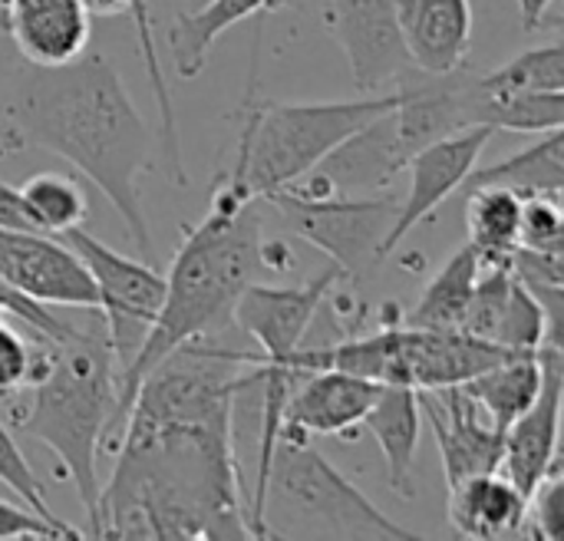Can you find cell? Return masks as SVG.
<instances>
[{"mask_svg":"<svg viewBox=\"0 0 564 541\" xmlns=\"http://www.w3.org/2000/svg\"><path fill=\"white\" fill-rule=\"evenodd\" d=\"M479 185H499L522 198L529 195H562L564 188V129L542 132L539 142L502 159L489 169H473L463 182V195Z\"/></svg>","mask_w":564,"mask_h":541,"instance_id":"obj_21","label":"cell"},{"mask_svg":"<svg viewBox=\"0 0 564 541\" xmlns=\"http://www.w3.org/2000/svg\"><path fill=\"white\" fill-rule=\"evenodd\" d=\"M410 63L423 73H453L473 43L469 0H397Z\"/></svg>","mask_w":564,"mask_h":541,"instance_id":"obj_18","label":"cell"},{"mask_svg":"<svg viewBox=\"0 0 564 541\" xmlns=\"http://www.w3.org/2000/svg\"><path fill=\"white\" fill-rule=\"evenodd\" d=\"M420 539L406 526L387 519L347 476H340L307 436L281 433L261 506L254 539Z\"/></svg>","mask_w":564,"mask_h":541,"instance_id":"obj_5","label":"cell"},{"mask_svg":"<svg viewBox=\"0 0 564 541\" xmlns=\"http://www.w3.org/2000/svg\"><path fill=\"white\" fill-rule=\"evenodd\" d=\"M264 268V238L254 198H248L235 182L215 192L208 215L182 241L165 274V297L159 317L139 347L135 360L116 380V420L112 430H122L129 403L142 377L175 347L202 340L231 321L235 304L248 284H254Z\"/></svg>","mask_w":564,"mask_h":541,"instance_id":"obj_3","label":"cell"},{"mask_svg":"<svg viewBox=\"0 0 564 541\" xmlns=\"http://www.w3.org/2000/svg\"><path fill=\"white\" fill-rule=\"evenodd\" d=\"M0 228H17V231H36L20 192L7 182H0ZM43 235V231H40Z\"/></svg>","mask_w":564,"mask_h":541,"instance_id":"obj_34","label":"cell"},{"mask_svg":"<svg viewBox=\"0 0 564 541\" xmlns=\"http://www.w3.org/2000/svg\"><path fill=\"white\" fill-rule=\"evenodd\" d=\"M17 192H20L36 231H43V235L59 238L69 228H83L89 218V202H86L83 185L63 172L30 175Z\"/></svg>","mask_w":564,"mask_h":541,"instance_id":"obj_26","label":"cell"},{"mask_svg":"<svg viewBox=\"0 0 564 541\" xmlns=\"http://www.w3.org/2000/svg\"><path fill=\"white\" fill-rule=\"evenodd\" d=\"M466 231L482 258V264H506L512 251L519 248L522 231V195L499 188V185H479L466 192Z\"/></svg>","mask_w":564,"mask_h":541,"instance_id":"obj_24","label":"cell"},{"mask_svg":"<svg viewBox=\"0 0 564 541\" xmlns=\"http://www.w3.org/2000/svg\"><path fill=\"white\" fill-rule=\"evenodd\" d=\"M403 172V159L397 149L393 109L370 119L357 132H350L337 149H330L304 178L288 185L304 195H380Z\"/></svg>","mask_w":564,"mask_h":541,"instance_id":"obj_12","label":"cell"},{"mask_svg":"<svg viewBox=\"0 0 564 541\" xmlns=\"http://www.w3.org/2000/svg\"><path fill=\"white\" fill-rule=\"evenodd\" d=\"M59 241L83 261L96 284V311L102 314L119 380V374L135 360L159 317L165 297V274H159L149 261H135L112 251L86 228H69L59 235Z\"/></svg>","mask_w":564,"mask_h":541,"instance_id":"obj_8","label":"cell"},{"mask_svg":"<svg viewBox=\"0 0 564 541\" xmlns=\"http://www.w3.org/2000/svg\"><path fill=\"white\" fill-rule=\"evenodd\" d=\"M116 420V360L106 327L73 331L50 344V364L30 383V403L17 426L40 440L66 466L73 489L86 509L89 535L99 526V446Z\"/></svg>","mask_w":564,"mask_h":541,"instance_id":"obj_4","label":"cell"},{"mask_svg":"<svg viewBox=\"0 0 564 541\" xmlns=\"http://www.w3.org/2000/svg\"><path fill=\"white\" fill-rule=\"evenodd\" d=\"M476 122L509 132H552L564 129V89L558 93H516V96H482L476 86Z\"/></svg>","mask_w":564,"mask_h":541,"instance_id":"obj_27","label":"cell"},{"mask_svg":"<svg viewBox=\"0 0 564 541\" xmlns=\"http://www.w3.org/2000/svg\"><path fill=\"white\" fill-rule=\"evenodd\" d=\"M96 539H251L231 416L126 413Z\"/></svg>","mask_w":564,"mask_h":541,"instance_id":"obj_1","label":"cell"},{"mask_svg":"<svg viewBox=\"0 0 564 541\" xmlns=\"http://www.w3.org/2000/svg\"><path fill=\"white\" fill-rule=\"evenodd\" d=\"M83 7L89 10V17H112L132 7V0H83Z\"/></svg>","mask_w":564,"mask_h":541,"instance_id":"obj_36","label":"cell"},{"mask_svg":"<svg viewBox=\"0 0 564 541\" xmlns=\"http://www.w3.org/2000/svg\"><path fill=\"white\" fill-rule=\"evenodd\" d=\"M393 106L397 89L337 102H268L251 109L228 182L254 202L284 192L350 132Z\"/></svg>","mask_w":564,"mask_h":541,"instance_id":"obj_6","label":"cell"},{"mask_svg":"<svg viewBox=\"0 0 564 541\" xmlns=\"http://www.w3.org/2000/svg\"><path fill=\"white\" fill-rule=\"evenodd\" d=\"M7 122L23 145L46 149L79 169L122 215L142 261H155L139 192V175L152 165V139L106 56L83 53L63 66L23 63L13 73Z\"/></svg>","mask_w":564,"mask_h":541,"instance_id":"obj_2","label":"cell"},{"mask_svg":"<svg viewBox=\"0 0 564 541\" xmlns=\"http://www.w3.org/2000/svg\"><path fill=\"white\" fill-rule=\"evenodd\" d=\"M522 248L564 251V215L558 195H529L522 198Z\"/></svg>","mask_w":564,"mask_h":541,"instance_id":"obj_31","label":"cell"},{"mask_svg":"<svg viewBox=\"0 0 564 541\" xmlns=\"http://www.w3.org/2000/svg\"><path fill=\"white\" fill-rule=\"evenodd\" d=\"M0 539H63V532L36 519L26 506L0 502Z\"/></svg>","mask_w":564,"mask_h":541,"instance_id":"obj_33","label":"cell"},{"mask_svg":"<svg viewBox=\"0 0 564 541\" xmlns=\"http://www.w3.org/2000/svg\"><path fill=\"white\" fill-rule=\"evenodd\" d=\"M525 532L545 541H558L564 532V476L555 466L529 496L525 509Z\"/></svg>","mask_w":564,"mask_h":541,"instance_id":"obj_32","label":"cell"},{"mask_svg":"<svg viewBox=\"0 0 564 541\" xmlns=\"http://www.w3.org/2000/svg\"><path fill=\"white\" fill-rule=\"evenodd\" d=\"M377 380L317 367L304 374V383L294 390L284 403L281 433L288 436H347L354 426H360L370 413V407L380 397Z\"/></svg>","mask_w":564,"mask_h":541,"instance_id":"obj_15","label":"cell"},{"mask_svg":"<svg viewBox=\"0 0 564 541\" xmlns=\"http://www.w3.org/2000/svg\"><path fill=\"white\" fill-rule=\"evenodd\" d=\"M344 281V271L330 264L317 278L294 284V288H271V284H248L235 304L231 321L245 334H251L261 347V370L301 377L297 354L314 324V314L324 307L330 291Z\"/></svg>","mask_w":564,"mask_h":541,"instance_id":"obj_9","label":"cell"},{"mask_svg":"<svg viewBox=\"0 0 564 541\" xmlns=\"http://www.w3.org/2000/svg\"><path fill=\"white\" fill-rule=\"evenodd\" d=\"M423 393L400 383H383L377 403L370 407L364 426L373 433L383 463H387V483L400 499H413V463L423 436Z\"/></svg>","mask_w":564,"mask_h":541,"instance_id":"obj_20","label":"cell"},{"mask_svg":"<svg viewBox=\"0 0 564 541\" xmlns=\"http://www.w3.org/2000/svg\"><path fill=\"white\" fill-rule=\"evenodd\" d=\"M482 271V258L476 255L473 245H463L443 268L440 274L423 288L416 307L406 314V327H433V331H459L466 307L473 301L476 281Z\"/></svg>","mask_w":564,"mask_h":541,"instance_id":"obj_25","label":"cell"},{"mask_svg":"<svg viewBox=\"0 0 564 541\" xmlns=\"http://www.w3.org/2000/svg\"><path fill=\"white\" fill-rule=\"evenodd\" d=\"M492 139L489 126H466L446 139L430 142L426 149H420L406 169H410V195L406 202H400V212L383 238V258H390V251L420 225L426 221L453 192L463 188L466 175L476 169L486 142Z\"/></svg>","mask_w":564,"mask_h":541,"instance_id":"obj_13","label":"cell"},{"mask_svg":"<svg viewBox=\"0 0 564 541\" xmlns=\"http://www.w3.org/2000/svg\"><path fill=\"white\" fill-rule=\"evenodd\" d=\"M552 7V0H519V13H522V26L535 30L545 17V10Z\"/></svg>","mask_w":564,"mask_h":541,"instance_id":"obj_35","label":"cell"},{"mask_svg":"<svg viewBox=\"0 0 564 541\" xmlns=\"http://www.w3.org/2000/svg\"><path fill=\"white\" fill-rule=\"evenodd\" d=\"M3 23L33 66H63L86 53L93 17L83 0H0Z\"/></svg>","mask_w":564,"mask_h":541,"instance_id":"obj_17","label":"cell"},{"mask_svg":"<svg viewBox=\"0 0 564 541\" xmlns=\"http://www.w3.org/2000/svg\"><path fill=\"white\" fill-rule=\"evenodd\" d=\"M482 96H516V93H558L564 89V46L555 40L549 46L529 50L499 69L476 76Z\"/></svg>","mask_w":564,"mask_h":541,"instance_id":"obj_28","label":"cell"},{"mask_svg":"<svg viewBox=\"0 0 564 541\" xmlns=\"http://www.w3.org/2000/svg\"><path fill=\"white\" fill-rule=\"evenodd\" d=\"M0 483L36 516V519H43L46 526H53V529H59L63 532V539H83V532H76L69 522H63L53 509H50V502H46V493H43V483L36 479V473H33V466L26 463V456L20 453V446H17V440L10 436V430L0 423Z\"/></svg>","mask_w":564,"mask_h":541,"instance_id":"obj_29","label":"cell"},{"mask_svg":"<svg viewBox=\"0 0 564 541\" xmlns=\"http://www.w3.org/2000/svg\"><path fill=\"white\" fill-rule=\"evenodd\" d=\"M50 344L53 340H43V337L30 344L13 327V317L0 311V397H13L43 377L50 364Z\"/></svg>","mask_w":564,"mask_h":541,"instance_id":"obj_30","label":"cell"},{"mask_svg":"<svg viewBox=\"0 0 564 541\" xmlns=\"http://www.w3.org/2000/svg\"><path fill=\"white\" fill-rule=\"evenodd\" d=\"M268 202L281 212L284 225L344 271V278H367L380 268L383 238L400 212L397 198L380 195H304V192H274Z\"/></svg>","mask_w":564,"mask_h":541,"instance_id":"obj_7","label":"cell"},{"mask_svg":"<svg viewBox=\"0 0 564 541\" xmlns=\"http://www.w3.org/2000/svg\"><path fill=\"white\" fill-rule=\"evenodd\" d=\"M268 3H274V0H208L198 10L178 13L175 26L169 33V50H172V63H175L178 76L195 79L205 69V59H208L215 40Z\"/></svg>","mask_w":564,"mask_h":541,"instance_id":"obj_23","label":"cell"},{"mask_svg":"<svg viewBox=\"0 0 564 541\" xmlns=\"http://www.w3.org/2000/svg\"><path fill=\"white\" fill-rule=\"evenodd\" d=\"M542 360V390L535 403L506 430L499 473L519 486L525 496L558 466L564 400V354L562 347H539Z\"/></svg>","mask_w":564,"mask_h":541,"instance_id":"obj_14","label":"cell"},{"mask_svg":"<svg viewBox=\"0 0 564 541\" xmlns=\"http://www.w3.org/2000/svg\"><path fill=\"white\" fill-rule=\"evenodd\" d=\"M463 390L479 403V410L489 416V423L506 433L539 397L542 390V360L539 350L532 354H512L509 360L482 370L479 377L466 380Z\"/></svg>","mask_w":564,"mask_h":541,"instance_id":"obj_22","label":"cell"},{"mask_svg":"<svg viewBox=\"0 0 564 541\" xmlns=\"http://www.w3.org/2000/svg\"><path fill=\"white\" fill-rule=\"evenodd\" d=\"M0 278L40 304L96 311V284L89 271L53 235L0 228Z\"/></svg>","mask_w":564,"mask_h":541,"instance_id":"obj_11","label":"cell"},{"mask_svg":"<svg viewBox=\"0 0 564 541\" xmlns=\"http://www.w3.org/2000/svg\"><path fill=\"white\" fill-rule=\"evenodd\" d=\"M443 393V410L436 403H423V416L433 426L440 456H443V473L446 486L453 489L456 483L479 476V473H496L502 463V443L506 433H499L489 416H482L479 403L463 390V387H446Z\"/></svg>","mask_w":564,"mask_h":541,"instance_id":"obj_16","label":"cell"},{"mask_svg":"<svg viewBox=\"0 0 564 541\" xmlns=\"http://www.w3.org/2000/svg\"><path fill=\"white\" fill-rule=\"evenodd\" d=\"M529 496L499 469L479 473L449 489V526L463 539H512L525 535Z\"/></svg>","mask_w":564,"mask_h":541,"instance_id":"obj_19","label":"cell"},{"mask_svg":"<svg viewBox=\"0 0 564 541\" xmlns=\"http://www.w3.org/2000/svg\"><path fill=\"white\" fill-rule=\"evenodd\" d=\"M324 26L340 43L354 86L364 96H373L413 69L397 0H324Z\"/></svg>","mask_w":564,"mask_h":541,"instance_id":"obj_10","label":"cell"}]
</instances>
